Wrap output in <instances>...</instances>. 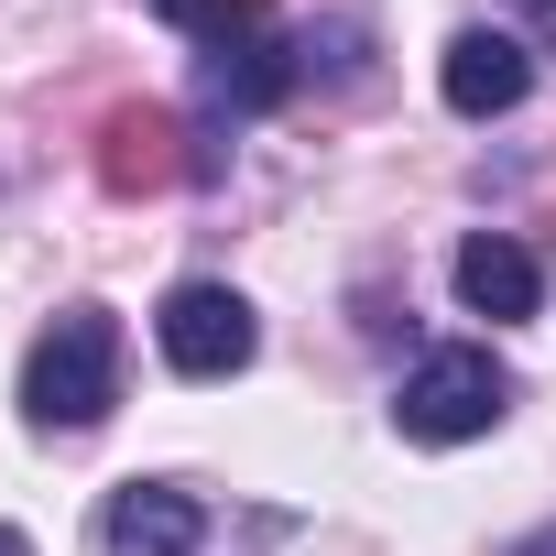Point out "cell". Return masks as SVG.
Instances as JSON below:
<instances>
[{
    "label": "cell",
    "mask_w": 556,
    "mask_h": 556,
    "mask_svg": "<svg viewBox=\"0 0 556 556\" xmlns=\"http://www.w3.org/2000/svg\"><path fill=\"white\" fill-rule=\"evenodd\" d=\"M110 404H121V317L110 306H66L34 339V361H23V415L45 437H88V426H110Z\"/></svg>",
    "instance_id": "cell-1"
},
{
    "label": "cell",
    "mask_w": 556,
    "mask_h": 556,
    "mask_svg": "<svg viewBox=\"0 0 556 556\" xmlns=\"http://www.w3.org/2000/svg\"><path fill=\"white\" fill-rule=\"evenodd\" d=\"M502 404H513V382H502V361H491V350H437V361H415V371H404L393 426H404L415 447H469V437H491V426H502Z\"/></svg>",
    "instance_id": "cell-2"
},
{
    "label": "cell",
    "mask_w": 556,
    "mask_h": 556,
    "mask_svg": "<svg viewBox=\"0 0 556 556\" xmlns=\"http://www.w3.org/2000/svg\"><path fill=\"white\" fill-rule=\"evenodd\" d=\"M153 339H164V361H175L186 382H229V371H251L262 317H251L229 285H175L164 317H153Z\"/></svg>",
    "instance_id": "cell-3"
},
{
    "label": "cell",
    "mask_w": 556,
    "mask_h": 556,
    "mask_svg": "<svg viewBox=\"0 0 556 556\" xmlns=\"http://www.w3.org/2000/svg\"><path fill=\"white\" fill-rule=\"evenodd\" d=\"M437 88H447V110H458V121H502V110H523V88H534V55H523L513 34H491V23H469V34L447 45V66H437Z\"/></svg>",
    "instance_id": "cell-4"
},
{
    "label": "cell",
    "mask_w": 556,
    "mask_h": 556,
    "mask_svg": "<svg viewBox=\"0 0 556 556\" xmlns=\"http://www.w3.org/2000/svg\"><path fill=\"white\" fill-rule=\"evenodd\" d=\"M197 534H207V513L175 480H121L110 513H99V545L110 556H197Z\"/></svg>",
    "instance_id": "cell-5"
},
{
    "label": "cell",
    "mask_w": 556,
    "mask_h": 556,
    "mask_svg": "<svg viewBox=\"0 0 556 556\" xmlns=\"http://www.w3.org/2000/svg\"><path fill=\"white\" fill-rule=\"evenodd\" d=\"M295 66H306V45H285V34H229L197 55V99L207 110H273L295 88Z\"/></svg>",
    "instance_id": "cell-6"
},
{
    "label": "cell",
    "mask_w": 556,
    "mask_h": 556,
    "mask_svg": "<svg viewBox=\"0 0 556 556\" xmlns=\"http://www.w3.org/2000/svg\"><path fill=\"white\" fill-rule=\"evenodd\" d=\"M534 251L523 240H502V229H480V240H458V306L469 317H491V328H513V317H534Z\"/></svg>",
    "instance_id": "cell-7"
},
{
    "label": "cell",
    "mask_w": 556,
    "mask_h": 556,
    "mask_svg": "<svg viewBox=\"0 0 556 556\" xmlns=\"http://www.w3.org/2000/svg\"><path fill=\"white\" fill-rule=\"evenodd\" d=\"M153 12H164L175 34H197V45H229V34H262L273 0H153Z\"/></svg>",
    "instance_id": "cell-8"
},
{
    "label": "cell",
    "mask_w": 556,
    "mask_h": 556,
    "mask_svg": "<svg viewBox=\"0 0 556 556\" xmlns=\"http://www.w3.org/2000/svg\"><path fill=\"white\" fill-rule=\"evenodd\" d=\"M523 12H534V34H556V0H523Z\"/></svg>",
    "instance_id": "cell-9"
},
{
    "label": "cell",
    "mask_w": 556,
    "mask_h": 556,
    "mask_svg": "<svg viewBox=\"0 0 556 556\" xmlns=\"http://www.w3.org/2000/svg\"><path fill=\"white\" fill-rule=\"evenodd\" d=\"M0 556H34V545H23V534H12V523H0Z\"/></svg>",
    "instance_id": "cell-10"
},
{
    "label": "cell",
    "mask_w": 556,
    "mask_h": 556,
    "mask_svg": "<svg viewBox=\"0 0 556 556\" xmlns=\"http://www.w3.org/2000/svg\"><path fill=\"white\" fill-rule=\"evenodd\" d=\"M523 556H556V534H534V545H523Z\"/></svg>",
    "instance_id": "cell-11"
}]
</instances>
